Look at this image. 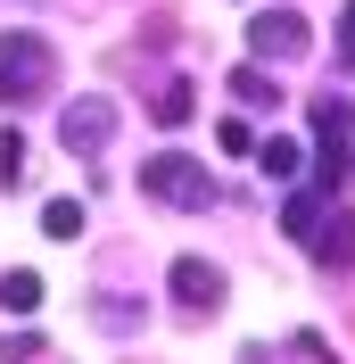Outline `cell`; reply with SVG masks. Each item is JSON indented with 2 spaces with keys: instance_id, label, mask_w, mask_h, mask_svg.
<instances>
[{
  "instance_id": "16",
  "label": "cell",
  "mask_w": 355,
  "mask_h": 364,
  "mask_svg": "<svg viewBox=\"0 0 355 364\" xmlns=\"http://www.w3.org/2000/svg\"><path fill=\"white\" fill-rule=\"evenodd\" d=\"M42 356V340H33V331H17V340H0V364H33Z\"/></svg>"
},
{
  "instance_id": "2",
  "label": "cell",
  "mask_w": 355,
  "mask_h": 364,
  "mask_svg": "<svg viewBox=\"0 0 355 364\" xmlns=\"http://www.w3.org/2000/svg\"><path fill=\"white\" fill-rule=\"evenodd\" d=\"M141 191L149 199H165V207H215V174H207L199 158H182V149H157V158H141Z\"/></svg>"
},
{
  "instance_id": "5",
  "label": "cell",
  "mask_w": 355,
  "mask_h": 364,
  "mask_svg": "<svg viewBox=\"0 0 355 364\" xmlns=\"http://www.w3.org/2000/svg\"><path fill=\"white\" fill-rule=\"evenodd\" d=\"M165 282H174V298L190 306V315H215L223 306V265H207V257H174Z\"/></svg>"
},
{
  "instance_id": "8",
  "label": "cell",
  "mask_w": 355,
  "mask_h": 364,
  "mask_svg": "<svg viewBox=\"0 0 355 364\" xmlns=\"http://www.w3.org/2000/svg\"><path fill=\"white\" fill-rule=\"evenodd\" d=\"M322 215H331V191H297V199L281 207V232H289V240H314Z\"/></svg>"
},
{
  "instance_id": "17",
  "label": "cell",
  "mask_w": 355,
  "mask_h": 364,
  "mask_svg": "<svg viewBox=\"0 0 355 364\" xmlns=\"http://www.w3.org/2000/svg\"><path fill=\"white\" fill-rule=\"evenodd\" d=\"M339 67H355V0L339 9Z\"/></svg>"
},
{
  "instance_id": "12",
  "label": "cell",
  "mask_w": 355,
  "mask_h": 364,
  "mask_svg": "<svg viewBox=\"0 0 355 364\" xmlns=\"http://www.w3.org/2000/svg\"><path fill=\"white\" fill-rule=\"evenodd\" d=\"M83 224H91L83 199H50V207H42V232H50V240H83Z\"/></svg>"
},
{
  "instance_id": "3",
  "label": "cell",
  "mask_w": 355,
  "mask_h": 364,
  "mask_svg": "<svg viewBox=\"0 0 355 364\" xmlns=\"http://www.w3.org/2000/svg\"><path fill=\"white\" fill-rule=\"evenodd\" d=\"M248 50H256V67H297L314 50V25L297 9H256L248 17Z\"/></svg>"
},
{
  "instance_id": "14",
  "label": "cell",
  "mask_w": 355,
  "mask_h": 364,
  "mask_svg": "<svg viewBox=\"0 0 355 364\" xmlns=\"http://www.w3.org/2000/svg\"><path fill=\"white\" fill-rule=\"evenodd\" d=\"M0 182H9V191L25 182V133H17V124L0 133Z\"/></svg>"
},
{
  "instance_id": "13",
  "label": "cell",
  "mask_w": 355,
  "mask_h": 364,
  "mask_svg": "<svg viewBox=\"0 0 355 364\" xmlns=\"http://www.w3.org/2000/svg\"><path fill=\"white\" fill-rule=\"evenodd\" d=\"M91 315H99V331H133V323H141V306H133V298H99V306H91Z\"/></svg>"
},
{
  "instance_id": "4",
  "label": "cell",
  "mask_w": 355,
  "mask_h": 364,
  "mask_svg": "<svg viewBox=\"0 0 355 364\" xmlns=\"http://www.w3.org/2000/svg\"><path fill=\"white\" fill-rule=\"evenodd\" d=\"M108 141H116V100L91 91V100H67V108H58V149H67V158H99Z\"/></svg>"
},
{
  "instance_id": "15",
  "label": "cell",
  "mask_w": 355,
  "mask_h": 364,
  "mask_svg": "<svg viewBox=\"0 0 355 364\" xmlns=\"http://www.w3.org/2000/svg\"><path fill=\"white\" fill-rule=\"evenodd\" d=\"M215 141H223V149H231V158H240V149H256V133H248L240 116H223V124H215Z\"/></svg>"
},
{
  "instance_id": "1",
  "label": "cell",
  "mask_w": 355,
  "mask_h": 364,
  "mask_svg": "<svg viewBox=\"0 0 355 364\" xmlns=\"http://www.w3.org/2000/svg\"><path fill=\"white\" fill-rule=\"evenodd\" d=\"M50 83H58V50H50L42 33H25V25H9V33H0V108H25V100H50Z\"/></svg>"
},
{
  "instance_id": "10",
  "label": "cell",
  "mask_w": 355,
  "mask_h": 364,
  "mask_svg": "<svg viewBox=\"0 0 355 364\" xmlns=\"http://www.w3.org/2000/svg\"><path fill=\"white\" fill-rule=\"evenodd\" d=\"M149 116L165 124V133H174V124H190V116H199V91H190V83H165V91L149 100Z\"/></svg>"
},
{
  "instance_id": "6",
  "label": "cell",
  "mask_w": 355,
  "mask_h": 364,
  "mask_svg": "<svg viewBox=\"0 0 355 364\" xmlns=\"http://www.w3.org/2000/svg\"><path fill=\"white\" fill-rule=\"evenodd\" d=\"M306 249H314V265L347 273V265H355V215H347V207H331V215L314 224V240H306Z\"/></svg>"
},
{
  "instance_id": "7",
  "label": "cell",
  "mask_w": 355,
  "mask_h": 364,
  "mask_svg": "<svg viewBox=\"0 0 355 364\" xmlns=\"http://www.w3.org/2000/svg\"><path fill=\"white\" fill-rule=\"evenodd\" d=\"M297 166H306V149H297L289 133L256 141V174H265V182H297Z\"/></svg>"
},
{
  "instance_id": "11",
  "label": "cell",
  "mask_w": 355,
  "mask_h": 364,
  "mask_svg": "<svg viewBox=\"0 0 355 364\" xmlns=\"http://www.w3.org/2000/svg\"><path fill=\"white\" fill-rule=\"evenodd\" d=\"M231 100H248V108H273V100H281V83H273V75L248 58V67H231Z\"/></svg>"
},
{
  "instance_id": "9",
  "label": "cell",
  "mask_w": 355,
  "mask_h": 364,
  "mask_svg": "<svg viewBox=\"0 0 355 364\" xmlns=\"http://www.w3.org/2000/svg\"><path fill=\"white\" fill-rule=\"evenodd\" d=\"M42 306V273L17 265V273H0V315H33Z\"/></svg>"
}]
</instances>
